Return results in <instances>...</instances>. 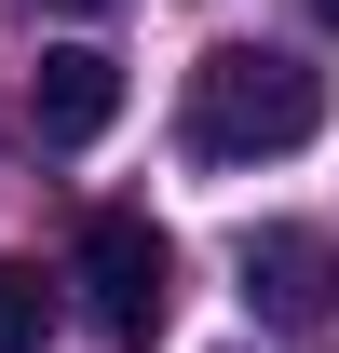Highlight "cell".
<instances>
[{"mask_svg": "<svg viewBox=\"0 0 339 353\" xmlns=\"http://www.w3.org/2000/svg\"><path fill=\"white\" fill-rule=\"evenodd\" d=\"M41 340H54V285L28 259H0V353H41Z\"/></svg>", "mask_w": 339, "mask_h": 353, "instance_id": "5", "label": "cell"}, {"mask_svg": "<svg viewBox=\"0 0 339 353\" xmlns=\"http://www.w3.org/2000/svg\"><path fill=\"white\" fill-rule=\"evenodd\" d=\"M231 272H245V312H258V326H326V312H339V245H326V231H298V218L245 231Z\"/></svg>", "mask_w": 339, "mask_h": 353, "instance_id": "3", "label": "cell"}, {"mask_svg": "<svg viewBox=\"0 0 339 353\" xmlns=\"http://www.w3.org/2000/svg\"><path fill=\"white\" fill-rule=\"evenodd\" d=\"M41 14H123V0H41Z\"/></svg>", "mask_w": 339, "mask_h": 353, "instance_id": "6", "label": "cell"}, {"mask_svg": "<svg viewBox=\"0 0 339 353\" xmlns=\"http://www.w3.org/2000/svg\"><path fill=\"white\" fill-rule=\"evenodd\" d=\"M82 299H95V326H109L123 353H150V340H163L176 245H163L150 218H136V204H95V218H82Z\"/></svg>", "mask_w": 339, "mask_h": 353, "instance_id": "2", "label": "cell"}, {"mask_svg": "<svg viewBox=\"0 0 339 353\" xmlns=\"http://www.w3.org/2000/svg\"><path fill=\"white\" fill-rule=\"evenodd\" d=\"M312 123H326V82H312L298 54H271V41H217L204 68H190V150H204V163H271V150H298Z\"/></svg>", "mask_w": 339, "mask_h": 353, "instance_id": "1", "label": "cell"}, {"mask_svg": "<svg viewBox=\"0 0 339 353\" xmlns=\"http://www.w3.org/2000/svg\"><path fill=\"white\" fill-rule=\"evenodd\" d=\"M109 123H123V68L95 41H54L41 68H28V136H41V150H82V136H109Z\"/></svg>", "mask_w": 339, "mask_h": 353, "instance_id": "4", "label": "cell"}, {"mask_svg": "<svg viewBox=\"0 0 339 353\" xmlns=\"http://www.w3.org/2000/svg\"><path fill=\"white\" fill-rule=\"evenodd\" d=\"M312 14H326V28H339V0H312Z\"/></svg>", "mask_w": 339, "mask_h": 353, "instance_id": "7", "label": "cell"}]
</instances>
